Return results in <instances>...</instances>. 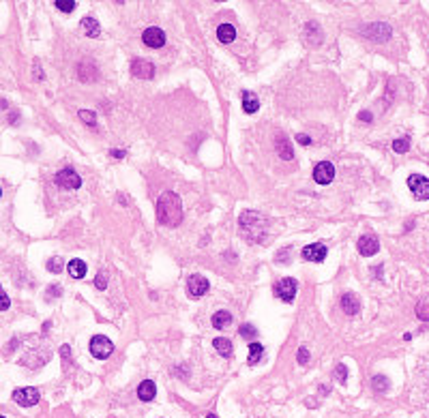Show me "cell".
Instances as JSON below:
<instances>
[{
	"label": "cell",
	"mask_w": 429,
	"mask_h": 418,
	"mask_svg": "<svg viewBox=\"0 0 429 418\" xmlns=\"http://www.w3.org/2000/svg\"><path fill=\"white\" fill-rule=\"evenodd\" d=\"M142 41H144V45H148V48L159 50L166 45V32H163L159 26H148V28L142 32Z\"/></svg>",
	"instance_id": "52a82bcc"
},
{
	"label": "cell",
	"mask_w": 429,
	"mask_h": 418,
	"mask_svg": "<svg viewBox=\"0 0 429 418\" xmlns=\"http://www.w3.org/2000/svg\"><path fill=\"white\" fill-rule=\"evenodd\" d=\"M0 195H3V189H0Z\"/></svg>",
	"instance_id": "bcb514c9"
},
{
	"label": "cell",
	"mask_w": 429,
	"mask_h": 418,
	"mask_svg": "<svg viewBox=\"0 0 429 418\" xmlns=\"http://www.w3.org/2000/svg\"><path fill=\"white\" fill-rule=\"evenodd\" d=\"M363 34L367 39H373V41H386L391 37V26L388 24H371V26H365L363 28Z\"/></svg>",
	"instance_id": "4fadbf2b"
},
{
	"label": "cell",
	"mask_w": 429,
	"mask_h": 418,
	"mask_svg": "<svg viewBox=\"0 0 429 418\" xmlns=\"http://www.w3.org/2000/svg\"><path fill=\"white\" fill-rule=\"evenodd\" d=\"M131 75L138 79H152L154 77V65L146 58H135L131 62Z\"/></svg>",
	"instance_id": "30bf717a"
},
{
	"label": "cell",
	"mask_w": 429,
	"mask_h": 418,
	"mask_svg": "<svg viewBox=\"0 0 429 418\" xmlns=\"http://www.w3.org/2000/svg\"><path fill=\"white\" fill-rule=\"evenodd\" d=\"M67 270H69V277L71 279H84L86 277V262L84 260H71L67 264Z\"/></svg>",
	"instance_id": "d6986e66"
},
{
	"label": "cell",
	"mask_w": 429,
	"mask_h": 418,
	"mask_svg": "<svg viewBox=\"0 0 429 418\" xmlns=\"http://www.w3.org/2000/svg\"><path fill=\"white\" fill-rule=\"evenodd\" d=\"M9 307H11V301H9V296L5 294L3 285H0V311H7Z\"/></svg>",
	"instance_id": "836d02e7"
},
{
	"label": "cell",
	"mask_w": 429,
	"mask_h": 418,
	"mask_svg": "<svg viewBox=\"0 0 429 418\" xmlns=\"http://www.w3.org/2000/svg\"><path fill=\"white\" fill-rule=\"evenodd\" d=\"M77 116H80V120L84 122V124L93 127V129L97 127V114H95V112H90V110H80Z\"/></svg>",
	"instance_id": "484cf974"
},
{
	"label": "cell",
	"mask_w": 429,
	"mask_h": 418,
	"mask_svg": "<svg viewBox=\"0 0 429 418\" xmlns=\"http://www.w3.org/2000/svg\"><path fill=\"white\" fill-rule=\"evenodd\" d=\"M77 77L82 81H97L99 79V69L93 60H82L77 65Z\"/></svg>",
	"instance_id": "5bb4252c"
},
{
	"label": "cell",
	"mask_w": 429,
	"mask_h": 418,
	"mask_svg": "<svg viewBox=\"0 0 429 418\" xmlns=\"http://www.w3.org/2000/svg\"><path fill=\"white\" fill-rule=\"evenodd\" d=\"M82 26V30H84L86 37H99V32H101V26H99V22L95 20V17H84V20L80 22Z\"/></svg>",
	"instance_id": "ffe728a7"
},
{
	"label": "cell",
	"mask_w": 429,
	"mask_h": 418,
	"mask_svg": "<svg viewBox=\"0 0 429 418\" xmlns=\"http://www.w3.org/2000/svg\"><path fill=\"white\" fill-rule=\"evenodd\" d=\"M62 294V289L58 287V285H52L50 289H48V296H60Z\"/></svg>",
	"instance_id": "ab89813d"
},
{
	"label": "cell",
	"mask_w": 429,
	"mask_h": 418,
	"mask_svg": "<svg viewBox=\"0 0 429 418\" xmlns=\"http://www.w3.org/2000/svg\"><path fill=\"white\" fill-rule=\"evenodd\" d=\"M333 178H335V165L331 161H320L314 168V180L318 185H328L333 183Z\"/></svg>",
	"instance_id": "8fae6325"
},
{
	"label": "cell",
	"mask_w": 429,
	"mask_h": 418,
	"mask_svg": "<svg viewBox=\"0 0 429 418\" xmlns=\"http://www.w3.org/2000/svg\"><path fill=\"white\" fill-rule=\"evenodd\" d=\"M243 110L245 114H255L260 110V99L251 90H243Z\"/></svg>",
	"instance_id": "2e32d148"
},
{
	"label": "cell",
	"mask_w": 429,
	"mask_h": 418,
	"mask_svg": "<svg viewBox=\"0 0 429 418\" xmlns=\"http://www.w3.org/2000/svg\"><path fill=\"white\" fill-rule=\"evenodd\" d=\"M154 395H157V386H154L152 380H144L138 386V397L142 399V401H152Z\"/></svg>",
	"instance_id": "ac0fdd59"
},
{
	"label": "cell",
	"mask_w": 429,
	"mask_h": 418,
	"mask_svg": "<svg viewBox=\"0 0 429 418\" xmlns=\"http://www.w3.org/2000/svg\"><path fill=\"white\" fill-rule=\"evenodd\" d=\"M48 270H50V272H56V275H58V272L62 270V260H60V258H52V260L48 262Z\"/></svg>",
	"instance_id": "1f68e13d"
},
{
	"label": "cell",
	"mask_w": 429,
	"mask_h": 418,
	"mask_svg": "<svg viewBox=\"0 0 429 418\" xmlns=\"http://www.w3.org/2000/svg\"><path fill=\"white\" fill-rule=\"evenodd\" d=\"M408 187L416 199H429V178H425L421 174H412V176H408Z\"/></svg>",
	"instance_id": "8992f818"
},
{
	"label": "cell",
	"mask_w": 429,
	"mask_h": 418,
	"mask_svg": "<svg viewBox=\"0 0 429 418\" xmlns=\"http://www.w3.org/2000/svg\"><path fill=\"white\" fill-rule=\"evenodd\" d=\"M208 287H211V283H208V279L202 275H191L187 279V294L191 298H202L208 292Z\"/></svg>",
	"instance_id": "ba28073f"
},
{
	"label": "cell",
	"mask_w": 429,
	"mask_h": 418,
	"mask_svg": "<svg viewBox=\"0 0 429 418\" xmlns=\"http://www.w3.org/2000/svg\"><path fill=\"white\" fill-rule=\"evenodd\" d=\"M277 152H279V157L286 159V161L294 159V150H292V144L288 142L286 135H279L277 138Z\"/></svg>",
	"instance_id": "44dd1931"
},
{
	"label": "cell",
	"mask_w": 429,
	"mask_h": 418,
	"mask_svg": "<svg viewBox=\"0 0 429 418\" xmlns=\"http://www.w3.org/2000/svg\"><path fill=\"white\" fill-rule=\"evenodd\" d=\"M109 154H112L114 159H123L125 154H127V150L125 148H112V150H109Z\"/></svg>",
	"instance_id": "74e56055"
},
{
	"label": "cell",
	"mask_w": 429,
	"mask_h": 418,
	"mask_svg": "<svg viewBox=\"0 0 429 418\" xmlns=\"http://www.w3.org/2000/svg\"><path fill=\"white\" fill-rule=\"evenodd\" d=\"M359 118H361V120H365V122H371V120H373V116H371L369 112H361Z\"/></svg>",
	"instance_id": "b9f144b4"
},
{
	"label": "cell",
	"mask_w": 429,
	"mask_h": 418,
	"mask_svg": "<svg viewBox=\"0 0 429 418\" xmlns=\"http://www.w3.org/2000/svg\"><path fill=\"white\" fill-rule=\"evenodd\" d=\"M182 221V202L174 191H166L157 199V223L166 228H176Z\"/></svg>",
	"instance_id": "7a4b0ae2"
},
{
	"label": "cell",
	"mask_w": 429,
	"mask_h": 418,
	"mask_svg": "<svg viewBox=\"0 0 429 418\" xmlns=\"http://www.w3.org/2000/svg\"><path fill=\"white\" fill-rule=\"evenodd\" d=\"M262 354H264L262 343H255V341L249 343V365H255V362H260Z\"/></svg>",
	"instance_id": "d4e9b609"
},
{
	"label": "cell",
	"mask_w": 429,
	"mask_h": 418,
	"mask_svg": "<svg viewBox=\"0 0 429 418\" xmlns=\"http://www.w3.org/2000/svg\"><path fill=\"white\" fill-rule=\"evenodd\" d=\"M206 418H217V414H213V412H208V414H206Z\"/></svg>",
	"instance_id": "f6af8a7d"
},
{
	"label": "cell",
	"mask_w": 429,
	"mask_h": 418,
	"mask_svg": "<svg viewBox=\"0 0 429 418\" xmlns=\"http://www.w3.org/2000/svg\"><path fill=\"white\" fill-rule=\"evenodd\" d=\"M239 225L243 236L249 242H268V225L270 221L258 211H243L239 217Z\"/></svg>",
	"instance_id": "6da1fadb"
},
{
	"label": "cell",
	"mask_w": 429,
	"mask_h": 418,
	"mask_svg": "<svg viewBox=\"0 0 429 418\" xmlns=\"http://www.w3.org/2000/svg\"><path fill=\"white\" fill-rule=\"evenodd\" d=\"M39 399H41L39 390L32 388V386H26V388H17V390H13V401H15L17 405H22V407H32V405L39 403Z\"/></svg>",
	"instance_id": "5b68a950"
},
{
	"label": "cell",
	"mask_w": 429,
	"mask_h": 418,
	"mask_svg": "<svg viewBox=\"0 0 429 418\" xmlns=\"http://www.w3.org/2000/svg\"><path fill=\"white\" fill-rule=\"evenodd\" d=\"M277 260H279V262H288V260H290V249L286 247L284 251H281V256H277Z\"/></svg>",
	"instance_id": "60d3db41"
},
{
	"label": "cell",
	"mask_w": 429,
	"mask_h": 418,
	"mask_svg": "<svg viewBox=\"0 0 429 418\" xmlns=\"http://www.w3.org/2000/svg\"><path fill=\"white\" fill-rule=\"evenodd\" d=\"M56 185L62 187V189H80L82 187V178L77 172H73L71 168H65V170H60L58 174H56Z\"/></svg>",
	"instance_id": "9c48e42d"
},
{
	"label": "cell",
	"mask_w": 429,
	"mask_h": 418,
	"mask_svg": "<svg viewBox=\"0 0 429 418\" xmlns=\"http://www.w3.org/2000/svg\"><path fill=\"white\" fill-rule=\"evenodd\" d=\"M408 148H410V138H401V140H395L393 142V150L399 152V154L408 152Z\"/></svg>",
	"instance_id": "83f0119b"
},
{
	"label": "cell",
	"mask_w": 429,
	"mask_h": 418,
	"mask_svg": "<svg viewBox=\"0 0 429 418\" xmlns=\"http://www.w3.org/2000/svg\"><path fill=\"white\" fill-rule=\"evenodd\" d=\"M357 247H359L361 256L371 258V256H376V253L380 251V242H378V238L373 234H365V236H361V238H359Z\"/></svg>",
	"instance_id": "7c38bea8"
},
{
	"label": "cell",
	"mask_w": 429,
	"mask_h": 418,
	"mask_svg": "<svg viewBox=\"0 0 429 418\" xmlns=\"http://www.w3.org/2000/svg\"><path fill=\"white\" fill-rule=\"evenodd\" d=\"M0 418H5V416H0Z\"/></svg>",
	"instance_id": "7dc6e473"
},
{
	"label": "cell",
	"mask_w": 429,
	"mask_h": 418,
	"mask_svg": "<svg viewBox=\"0 0 429 418\" xmlns=\"http://www.w3.org/2000/svg\"><path fill=\"white\" fill-rule=\"evenodd\" d=\"M90 354L97 358V360H105L112 356V352H114V343L109 341L107 337H103V335H95L93 339H90Z\"/></svg>",
	"instance_id": "3957f363"
},
{
	"label": "cell",
	"mask_w": 429,
	"mask_h": 418,
	"mask_svg": "<svg viewBox=\"0 0 429 418\" xmlns=\"http://www.w3.org/2000/svg\"><path fill=\"white\" fill-rule=\"evenodd\" d=\"M54 7H56L58 11H62V13H71L73 9H75V0H56Z\"/></svg>",
	"instance_id": "4316f807"
},
{
	"label": "cell",
	"mask_w": 429,
	"mask_h": 418,
	"mask_svg": "<svg viewBox=\"0 0 429 418\" xmlns=\"http://www.w3.org/2000/svg\"><path fill=\"white\" fill-rule=\"evenodd\" d=\"M118 202H121V204H127V202H129V199H127L125 195H118Z\"/></svg>",
	"instance_id": "7bdbcfd3"
},
{
	"label": "cell",
	"mask_w": 429,
	"mask_h": 418,
	"mask_svg": "<svg viewBox=\"0 0 429 418\" xmlns=\"http://www.w3.org/2000/svg\"><path fill=\"white\" fill-rule=\"evenodd\" d=\"M217 39L221 43H232L236 39V28L232 24H221L217 28Z\"/></svg>",
	"instance_id": "7402d4cb"
},
{
	"label": "cell",
	"mask_w": 429,
	"mask_h": 418,
	"mask_svg": "<svg viewBox=\"0 0 429 418\" xmlns=\"http://www.w3.org/2000/svg\"><path fill=\"white\" fill-rule=\"evenodd\" d=\"M416 313H418V317H423V320H429V307H427V303H421L416 307Z\"/></svg>",
	"instance_id": "e575fe53"
},
{
	"label": "cell",
	"mask_w": 429,
	"mask_h": 418,
	"mask_svg": "<svg viewBox=\"0 0 429 418\" xmlns=\"http://www.w3.org/2000/svg\"><path fill=\"white\" fill-rule=\"evenodd\" d=\"M296 142L303 144V146H309V144H311V138H309V135H305V133H298V135H296Z\"/></svg>",
	"instance_id": "8d00e7d4"
},
{
	"label": "cell",
	"mask_w": 429,
	"mask_h": 418,
	"mask_svg": "<svg viewBox=\"0 0 429 418\" xmlns=\"http://www.w3.org/2000/svg\"><path fill=\"white\" fill-rule=\"evenodd\" d=\"M32 73H34V77L36 79H43V71H41V67H39V62H34V69H32Z\"/></svg>",
	"instance_id": "f35d334b"
},
{
	"label": "cell",
	"mask_w": 429,
	"mask_h": 418,
	"mask_svg": "<svg viewBox=\"0 0 429 418\" xmlns=\"http://www.w3.org/2000/svg\"><path fill=\"white\" fill-rule=\"evenodd\" d=\"M213 348L221 354L223 358H230L232 356V352H234V348H232V341L230 339H225V337H217L215 341H213Z\"/></svg>",
	"instance_id": "603a6c76"
},
{
	"label": "cell",
	"mask_w": 429,
	"mask_h": 418,
	"mask_svg": "<svg viewBox=\"0 0 429 418\" xmlns=\"http://www.w3.org/2000/svg\"><path fill=\"white\" fill-rule=\"evenodd\" d=\"M335 378L341 382V384H345L348 382V369H345V365H337L335 367Z\"/></svg>",
	"instance_id": "4dcf8cb0"
},
{
	"label": "cell",
	"mask_w": 429,
	"mask_h": 418,
	"mask_svg": "<svg viewBox=\"0 0 429 418\" xmlns=\"http://www.w3.org/2000/svg\"><path fill=\"white\" fill-rule=\"evenodd\" d=\"M371 384H373V388L380 390V393H382V390H386V388H388V380H386L384 375H376V378L371 380Z\"/></svg>",
	"instance_id": "f1b7e54d"
},
{
	"label": "cell",
	"mask_w": 429,
	"mask_h": 418,
	"mask_svg": "<svg viewBox=\"0 0 429 418\" xmlns=\"http://www.w3.org/2000/svg\"><path fill=\"white\" fill-rule=\"evenodd\" d=\"M3 107H7V101H5V99H0V110H3Z\"/></svg>",
	"instance_id": "ee69618b"
},
{
	"label": "cell",
	"mask_w": 429,
	"mask_h": 418,
	"mask_svg": "<svg viewBox=\"0 0 429 418\" xmlns=\"http://www.w3.org/2000/svg\"><path fill=\"white\" fill-rule=\"evenodd\" d=\"M239 332H241V337H255V335H258V330H255L253 324H243L239 328Z\"/></svg>",
	"instance_id": "f546056e"
},
{
	"label": "cell",
	"mask_w": 429,
	"mask_h": 418,
	"mask_svg": "<svg viewBox=\"0 0 429 418\" xmlns=\"http://www.w3.org/2000/svg\"><path fill=\"white\" fill-rule=\"evenodd\" d=\"M303 258L307 262H324L326 260V244H322V242L307 244V247L303 249Z\"/></svg>",
	"instance_id": "9a60e30c"
},
{
	"label": "cell",
	"mask_w": 429,
	"mask_h": 418,
	"mask_svg": "<svg viewBox=\"0 0 429 418\" xmlns=\"http://www.w3.org/2000/svg\"><path fill=\"white\" fill-rule=\"evenodd\" d=\"M296 292H298V281L292 279V277H284V279H279L277 283H275V294L284 303H292V301H294Z\"/></svg>",
	"instance_id": "277c9868"
},
{
	"label": "cell",
	"mask_w": 429,
	"mask_h": 418,
	"mask_svg": "<svg viewBox=\"0 0 429 418\" xmlns=\"http://www.w3.org/2000/svg\"><path fill=\"white\" fill-rule=\"evenodd\" d=\"M95 285H97L99 289H105V287H107V279H105V272H99V275H97V279H95Z\"/></svg>",
	"instance_id": "d590c367"
},
{
	"label": "cell",
	"mask_w": 429,
	"mask_h": 418,
	"mask_svg": "<svg viewBox=\"0 0 429 418\" xmlns=\"http://www.w3.org/2000/svg\"><path fill=\"white\" fill-rule=\"evenodd\" d=\"M341 309L348 315H357L361 311V303H359V298L354 296V294H343L341 296Z\"/></svg>",
	"instance_id": "e0dca14e"
},
{
	"label": "cell",
	"mask_w": 429,
	"mask_h": 418,
	"mask_svg": "<svg viewBox=\"0 0 429 418\" xmlns=\"http://www.w3.org/2000/svg\"><path fill=\"white\" fill-rule=\"evenodd\" d=\"M230 324H232V315L227 313V311H217L213 315V326H215L217 330H225Z\"/></svg>",
	"instance_id": "cb8c5ba5"
},
{
	"label": "cell",
	"mask_w": 429,
	"mask_h": 418,
	"mask_svg": "<svg viewBox=\"0 0 429 418\" xmlns=\"http://www.w3.org/2000/svg\"><path fill=\"white\" fill-rule=\"evenodd\" d=\"M296 360H298V365H307V362H309V350L305 348V345H303V348L298 350V354H296Z\"/></svg>",
	"instance_id": "d6a6232c"
}]
</instances>
